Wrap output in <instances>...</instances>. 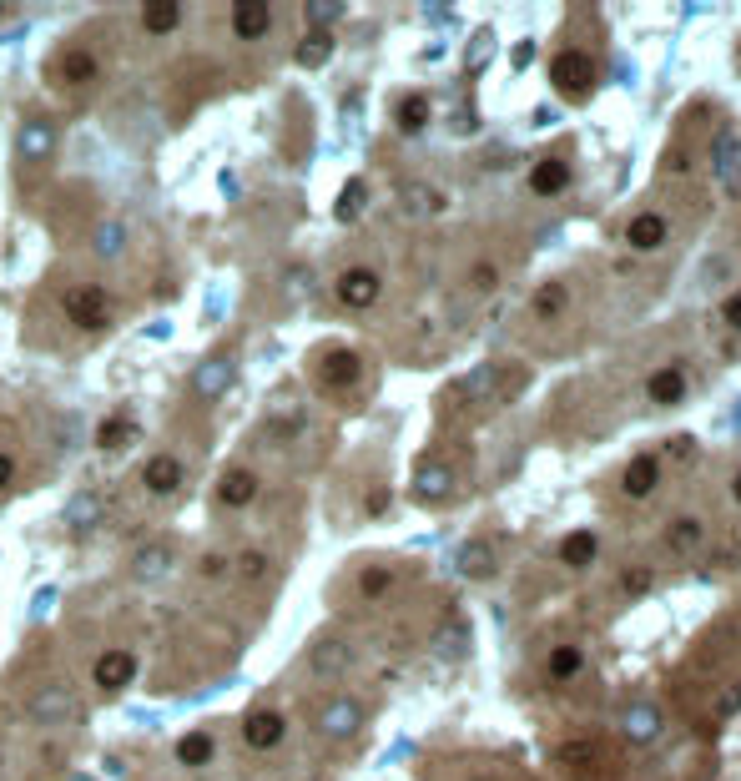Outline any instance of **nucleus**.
I'll return each instance as SVG.
<instances>
[{
  "label": "nucleus",
  "instance_id": "f257e3e1",
  "mask_svg": "<svg viewBox=\"0 0 741 781\" xmlns=\"http://www.w3.org/2000/svg\"><path fill=\"white\" fill-rule=\"evenodd\" d=\"M61 308H66L71 328H81V333H101V328H111L116 298H111L101 283H71V288L61 293Z\"/></svg>",
  "mask_w": 741,
  "mask_h": 781
},
{
  "label": "nucleus",
  "instance_id": "f03ea898",
  "mask_svg": "<svg viewBox=\"0 0 741 781\" xmlns=\"http://www.w3.org/2000/svg\"><path fill=\"white\" fill-rule=\"evenodd\" d=\"M172 570H177V545H172V540H147V545L127 560V575H132L137 585H162Z\"/></svg>",
  "mask_w": 741,
  "mask_h": 781
},
{
  "label": "nucleus",
  "instance_id": "7ed1b4c3",
  "mask_svg": "<svg viewBox=\"0 0 741 781\" xmlns=\"http://www.w3.org/2000/svg\"><path fill=\"white\" fill-rule=\"evenodd\" d=\"M283 741H288V721H283V711L258 706V711H247V716H242V746H247V751H278Z\"/></svg>",
  "mask_w": 741,
  "mask_h": 781
},
{
  "label": "nucleus",
  "instance_id": "20e7f679",
  "mask_svg": "<svg viewBox=\"0 0 741 781\" xmlns=\"http://www.w3.org/2000/svg\"><path fill=\"white\" fill-rule=\"evenodd\" d=\"M308 671H313L318 681H338V676H348V671H353V645H348L343 635H323V640H313V650H308Z\"/></svg>",
  "mask_w": 741,
  "mask_h": 781
},
{
  "label": "nucleus",
  "instance_id": "39448f33",
  "mask_svg": "<svg viewBox=\"0 0 741 781\" xmlns=\"http://www.w3.org/2000/svg\"><path fill=\"white\" fill-rule=\"evenodd\" d=\"M379 293H384V283H379V273H374V268H348V273L333 283V298H338L343 308H353V313L374 308V303H379Z\"/></svg>",
  "mask_w": 741,
  "mask_h": 781
},
{
  "label": "nucleus",
  "instance_id": "423d86ee",
  "mask_svg": "<svg viewBox=\"0 0 741 781\" xmlns=\"http://www.w3.org/2000/svg\"><path fill=\"white\" fill-rule=\"evenodd\" d=\"M550 81H555V91H565V96H585L590 81H595V61H590L585 51H560V56L550 61Z\"/></svg>",
  "mask_w": 741,
  "mask_h": 781
},
{
  "label": "nucleus",
  "instance_id": "0eeeda50",
  "mask_svg": "<svg viewBox=\"0 0 741 781\" xmlns=\"http://www.w3.org/2000/svg\"><path fill=\"white\" fill-rule=\"evenodd\" d=\"M91 681H96V691H127L137 681V656L132 650H101L91 661Z\"/></svg>",
  "mask_w": 741,
  "mask_h": 781
},
{
  "label": "nucleus",
  "instance_id": "6e6552de",
  "mask_svg": "<svg viewBox=\"0 0 741 781\" xmlns=\"http://www.w3.org/2000/svg\"><path fill=\"white\" fill-rule=\"evenodd\" d=\"M358 726H363V706H358L353 696H333V701L318 711V736H328V741H348Z\"/></svg>",
  "mask_w": 741,
  "mask_h": 781
},
{
  "label": "nucleus",
  "instance_id": "1a4fd4ad",
  "mask_svg": "<svg viewBox=\"0 0 741 781\" xmlns=\"http://www.w3.org/2000/svg\"><path fill=\"white\" fill-rule=\"evenodd\" d=\"M96 71H101V56L96 51H81V46H66L56 61H51V81H61V86H86V81H96Z\"/></svg>",
  "mask_w": 741,
  "mask_h": 781
},
{
  "label": "nucleus",
  "instance_id": "9d476101",
  "mask_svg": "<svg viewBox=\"0 0 741 781\" xmlns=\"http://www.w3.org/2000/svg\"><path fill=\"white\" fill-rule=\"evenodd\" d=\"M363 378V358L353 348H328L318 358V388H353Z\"/></svg>",
  "mask_w": 741,
  "mask_h": 781
},
{
  "label": "nucleus",
  "instance_id": "9b49d317",
  "mask_svg": "<svg viewBox=\"0 0 741 781\" xmlns=\"http://www.w3.org/2000/svg\"><path fill=\"white\" fill-rule=\"evenodd\" d=\"M182 479H187V464H182L177 454H152V459L142 464V489H147V494H157V499L177 494V489H182Z\"/></svg>",
  "mask_w": 741,
  "mask_h": 781
},
{
  "label": "nucleus",
  "instance_id": "f8f14e48",
  "mask_svg": "<svg viewBox=\"0 0 741 781\" xmlns=\"http://www.w3.org/2000/svg\"><path fill=\"white\" fill-rule=\"evenodd\" d=\"M31 716H36L41 726H61V721H71V716H76V696H71V686H61V681L41 686V691L31 696Z\"/></svg>",
  "mask_w": 741,
  "mask_h": 781
},
{
  "label": "nucleus",
  "instance_id": "ddd939ff",
  "mask_svg": "<svg viewBox=\"0 0 741 781\" xmlns=\"http://www.w3.org/2000/svg\"><path fill=\"white\" fill-rule=\"evenodd\" d=\"M232 378H237V358H232V353H212V358L197 368V399L217 404L227 388H232Z\"/></svg>",
  "mask_w": 741,
  "mask_h": 781
},
{
  "label": "nucleus",
  "instance_id": "4468645a",
  "mask_svg": "<svg viewBox=\"0 0 741 781\" xmlns=\"http://www.w3.org/2000/svg\"><path fill=\"white\" fill-rule=\"evenodd\" d=\"M273 31V6L268 0H237L232 6V36L237 41H263Z\"/></svg>",
  "mask_w": 741,
  "mask_h": 781
},
{
  "label": "nucleus",
  "instance_id": "2eb2a0df",
  "mask_svg": "<svg viewBox=\"0 0 741 781\" xmlns=\"http://www.w3.org/2000/svg\"><path fill=\"white\" fill-rule=\"evenodd\" d=\"M258 499V474L247 469V464H232L222 479H217V504L222 509H247Z\"/></svg>",
  "mask_w": 741,
  "mask_h": 781
},
{
  "label": "nucleus",
  "instance_id": "dca6fc26",
  "mask_svg": "<svg viewBox=\"0 0 741 781\" xmlns=\"http://www.w3.org/2000/svg\"><path fill=\"white\" fill-rule=\"evenodd\" d=\"M16 152H21V162H46L51 152H56V126L51 121H41V116H31L26 126H21V137H16Z\"/></svg>",
  "mask_w": 741,
  "mask_h": 781
},
{
  "label": "nucleus",
  "instance_id": "f3484780",
  "mask_svg": "<svg viewBox=\"0 0 741 781\" xmlns=\"http://www.w3.org/2000/svg\"><path fill=\"white\" fill-rule=\"evenodd\" d=\"M182 6H177V0H147V6H142V31L147 36H172L177 26H182Z\"/></svg>",
  "mask_w": 741,
  "mask_h": 781
},
{
  "label": "nucleus",
  "instance_id": "a211bd4d",
  "mask_svg": "<svg viewBox=\"0 0 741 781\" xmlns=\"http://www.w3.org/2000/svg\"><path fill=\"white\" fill-rule=\"evenodd\" d=\"M646 394H651V404H681L686 399V373L681 368H656L651 378H646Z\"/></svg>",
  "mask_w": 741,
  "mask_h": 781
},
{
  "label": "nucleus",
  "instance_id": "6ab92c4d",
  "mask_svg": "<svg viewBox=\"0 0 741 781\" xmlns=\"http://www.w3.org/2000/svg\"><path fill=\"white\" fill-rule=\"evenodd\" d=\"M101 514H106V499H101V494H76V499L66 504V530L86 535V530L101 525Z\"/></svg>",
  "mask_w": 741,
  "mask_h": 781
},
{
  "label": "nucleus",
  "instance_id": "aec40b11",
  "mask_svg": "<svg viewBox=\"0 0 741 781\" xmlns=\"http://www.w3.org/2000/svg\"><path fill=\"white\" fill-rule=\"evenodd\" d=\"M626 242H631L636 252H651V247H661V242H666V217H661V212H641V217H631V227H626Z\"/></svg>",
  "mask_w": 741,
  "mask_h": 781
},
{
  "label": "nucleus",
  "instance_id": "412c9836",
  "mask_svg": "<svg viewBox=\"0 0 741 781\" xmlns=\"http://www.w3.org/2000/svg\"><path fill=\"white\" fill-rule=\"evenodd\" d=\"M172 751H177V761H182V766H192V771H197V766H207V761L217 756V736H212V731H187Z\"/></svg>",
  "mask_w": 741,
  "mask_h": 781
},
{
  "label": "nucleus",
  "instance_id": "4be33fe9",
  "mask_svg": "<svg viewBox=\"0 0 741 781\" xmlns=\"http://www.w3.org/2000/svg\"><path fill=\"white\" fill-rule=\"evenodd\" d=\"M701 540H706V530L696 525V519H676V525L666 530V550H671V560H691V555L701 550Z\"/></svg>",
  "mask_w": 741,
  "mask_h": 781
},
{
  "label": "nucleus",
  "instance_id": "5701e85b",
  "mask_svg": "<svg viewBox=\"0 0 741 781\" xmlns=\"http://www.w3.org/2000/svg\"><path fill=\"white\" fill-rule=\"evenodd\" d=\"M570 187V167L565 162H535V172H530V192H540V197H560Z\"/></svg>",
  "mask_w": 741,
  "mask_h": 781
},
{
  "label": "nucleus",
  "instance_id": "b1692460",
  "mask_svg": "<svg viewBox=\"0 0 741 781\" xmlns=\"http://www.w3.org/2000/svg\"><path fill=\"white\" fill-rule=\"evenodd\" d=\"M656 479H661V464H656L651 454H641V459H631V469H626V494H631V499H646V494L656 489Z\"/></svg>",
  "mask_w": 741,
  "mask_h": 781
},
{
  "label": "nucleus",
  "instance_id": "393cba45",
  "mask_svg": "<svg viewBox=\"0 0 741 781\" xmlns=\"http://www.w3.org/2000/svg\"><path fill=\"white\" fill-rule=\"evenodd\" d=\"M449 489H454V479H449V469H444V464H424V469L414 474V494H419L424 504L444 499Z\"/></svg>",
  "mask_w": 741,
  "mask_h": 781
},
{
  "label": "nucleus",
  "instance_id": "a878e982",
  "mask_svg": "<svg viewBox=\"0 0 741 781\" xmlns=\"http://www.w3.org/2000/svg\"><path fill=\"white\" fill-rule=\"evenodd\" d=\"M459 570H464L469 580H489V575H494V550H489V540H469V545L459 550Z\"/></svg>",
  "mask_w": 741,
  "mask_h": 781
},
{
  "label": "nucleus",
  "instance_id": "bb28decb",
  "mask_svg": "<svg viewBox=\"0 0 741 781\" xmlns=\"http://www.w3.org/2000/svg\"><path fill=\"white\" fill-rule=\"evenodd\" d=\"M580 666H585V650L580 645H555L550 661H545L550 681H570V676H580Z\"/></svg>",
  "mask_w": 741,
  "mask_h": 781
},
{
  "label": "nucleus",
  "instance_id": "cd10ccee",
  "mask_svg": "<svg viewBox=\"0 0 741 781\" xmlns=\"http://www.w3.org/2000/svg\"><path fill=\"white\" fill-rule=\"evenodd\" d=\"M595 555H600V540H595L590 530H575V535L560 545V560H565V565H575V570H585Z\"/></svg>",
  "mask_w": 741,
  "mask_h": 781
},
{
  "label": "nucleus",
  "instance_id": "c85d7f7f",
  "mask_svg": "<svg viewBox=\"0 0 741 781\" xmlns=\"http://www.w3.org/2000/svg\"><path fill=\"white\" fill-rule=\"evenodd\" d=\"M404 207H409V217H434V212H444V197L434 187H424V182H409L404 187Z\"/></svg>",
  "mask_w": 741,
  "mask_h": 781
},
{
  "label": "nucleus",
  "instance_id": "c756f323",
  "mask_svg": "<svg viewBox=\"0 0 741 781\" xmlns=\"http://www.w3.org/2000/svg\"><path fill=\"white\" fill-rule=\"evenodd\" d=\"M137 439V424L132 419H101V429H96V449H121V444H132Z\"/></svg>",
  "mask_w": 741,
  "mask_h": 781
},
{
  "label": "nucleus",
  "instance_id": "7c9ffc66",
  "mask_svg": "<svg viewBox=\"0 0 741 781\" xmlns=\"http://www.w3.org/2000/svg\"><path fill=\"white\" fill-rule=\"evenodd\" d=\"M389 585H394V570H389V565H363V570H358V595H363V600L389 595Z\"/></svg>",
  "mask_w": 741,
  "mask_h": 781
},
{
  "label": "nucleus",
  "instance_id": "2f4dec72",
  "mask_svg": "<svg viewBox=\"0 0 741 781\" xmlns=\"http://www.w3.org/2000/svg\"><path fill=\"white\" fill-rule=\"evenodd\" d=\"M424 126H429V96H404L399 101V132H424Z\"/></svg>",
  "mask_w": 741,
  "mask_h": 781
},
{
  "label": "nucleus",
  "instance_id": "473e14b6",
  "mask_svg": "<svg viewBox=\"0 0 741 781\" xmlns=\"http://www.w3.org/2000/svg\"><path fill=\"white\" fill-rule=\"evenodd\" d=\"M328 56H333V36L328 31H308L298 41V66H323Z\"/></svg>",
  "mask_w": 741,
  "mask_h": 781
},
{
  "label": "nucleus",
  "instance_id": "72a5a7b5",
  "mask_svg": "<svg viewBox=\"0 0 741 781\" xmlns=\"http://www.w3.org/2000/svg\"><path fill=\"white\" fill-rule=\"evenodd\" d=\"M716 162H721V182L736 192V187H741V147H736V137H721Z\"/></svg>",
  "mask_w": 741,
  "mask_h": 781
},
{
  "label": "nucleus",
  "instance_id": "f704fd0d",
  "mask_svg": "<svg viewBox=\"0 0 741 781\" xmlns=\"http://www.w3.org/2000/svg\"><path fill=\"white\" fill-rule=\"evenodd\" d=\"M489 388H494V368H474L464 383H454V404H464V399H479V394H489Z\"/></svg>",
  "mask_w": 741,
  "mask_h": 781
},
{
  "label": "nucleus",
  "instance_id": "c9c22d12",
  "mask_svg": "<svg viewBox=\"0 0 741 781\" xmlns=\"http://www.w3.org/2000/svg\"><path fill=\"white\" fill-rule=\"evenodd\" d=\"M565 303H570L565 283H545V288L535 293V313H540V318H555V313H565Z\"/></svg>",
  "mask_w": 741,
  "mask_h": 781
},
{
  "label": "nucleus",
  "instance_id": "e433bc0d",
  "mask_svg": "<svg viewBox=\"0 0 741 781\" xmlns=\"http://www.w3.org/2000/svg\"><path fill=\"white\" fill-rule=\"evenodd\" d=\"M237 575H242V580H263V575H268V555H263V550H242V555H237Z\"/></svg>",
  "mask_w": 741,
  "mask_h": 781
},
{
  "label": "nucleus",
  "instance_id": "4c0bfd02",
  "mask_svg": "<svg viewBox=\"0 0 741 781\" xmlns=\"http://www.w3.org/2000/svg\"><path fill=\"white\" fill-rule=\"evenodd\" d=\"M358 207H363V182H348V187H343V197H338V217H343V222H353V217H358Z\"/></svg>",
  "mask_w": 741,
  "mask_h": 781
},
{
  "label": "nucleus",
  "instance_id": "58836bf2",
  "mask_svg": "<svg viewBox=\"0 0 741 781\" xmlns=\"http://www.w3.org/2000/svg\"><path fill=\"white\" fill-rule=\"evenodd\" d=\"M303 11H308V21H313L318 31H323L328 21H338V16H343V6H338V0H333V6H318V0H313V6H303Z\"/></svg>",
  "mask_w": 741,
  "mask_h": 781
},
{
  "label": "nucleus",
  "instance_id": "ea45409f",
  "mask_svg": "<svg viewBox=\"0 0 741 781\" xmlns=\"http://www.w3.org/2000/svg\"><path fill=\"white\" fill-rule=\"evenodd\" d=\"M197 575H202V580H222V575H227V555H202V560H197Z\"/></svg>",
  "mask_w": 741,
  "mask_h": 781
},
{
  "label": "nucleus",
  "instance_id": "a19ab883",
  "mask_svg": "<svg viewBox=\"0 0 741 781\" xmlns=\"http://www.w3.org/2000/svg\"><path fill=\"white\" fill-rule=\"evenodd\" d=\"M621 590H626V595H646V590H651V570H626V575H621Z\"/></svg>",
  "mask_w": 741,
  "mask_h": 781
},
{
  "label": "nucleus",
  "instance_id": "79ce46f5",
  "mask_svg": "<svg viewBox=\"0 0 741 781\" xmlns=\"http://www.w3.org/2000/svg\"><path fill=\"white\" fill-rule=\"evenodd\" d=\"M293 434H303V414H283L273 424V439H293Z\"/></svg>",
  "mask_w": 741,
  "mask_h": 781
},
{
  "label": "nucleus",
  "instance_id": "37998d69",
  "mask_svg": "<svg viewBox=\"0 0 741 781\" xmlns=\"http://www.w3.org/2000/svg\"><path fill=\"white\" fill-rule=\"evenodd\" d=\"M721 313H726V323H731V328L741 333V293H731V298L721 303Z\"/></svg>",
  "mask_w": 741,
  "mask_h": 781
},
{
  "label": "nucleus",
  "instance_id": "c03bdc74",
  "mask_svg": "<svg viewBox=\"0 0 741 781\" xmlns=\"http://www.w3.org/2000/svg\"><path fill=\"white\" fill-rule=\"evenodd\" d=\"M363 509H368V514H374V519H379V514L389 509V489H374V494H368V504H363Z\"/></svg>",
  "mask_w": 741,
  "mask_h": 781
},
{
  "label": "nucleus",
  "instance_id": "a18cd8bd",
  "mask_svg": "<svg viewBox=\"0 0 741 781\" xmlns=\"http://www.w3.org/2000/svg\"><path fill=\"white\" fill-rule=\"evenodd\" d=\"M11 479H16V459H11V454H0V489H6Z\"/></svg>",
  "mask_w": 741,
  "mask_h": 781
},
{
  "label": "nucleus",
  "instance_id": "49530a36",
  "mask_svg": "<svg viewBox=\"0 0 741 781\" xmlns=\"http://www.w3.org/2000/svg\"><path fill=\"white\" fill-rule=\"evenodd\" d=\"M731 494H736V504H741V474H736V479H731Z\"/></svg>",
  "mask_w": 741,
  "mask_h": 781
},
{
  "label": "nucleus",
  "instance_id": "de8ad7c7",
  "mask_svg": "<svg viewBox=\"0 0 741 781\" xmlns=\"http://www.w3.org/2000/svg\"><path fill=\"white\" fill-rule=\"evenodd\" d=\"M0 16H11V11H6V0H0Z\"/></svg>",
  "mask_w": 741,
  "mask_h": 781
}]
</instances>
